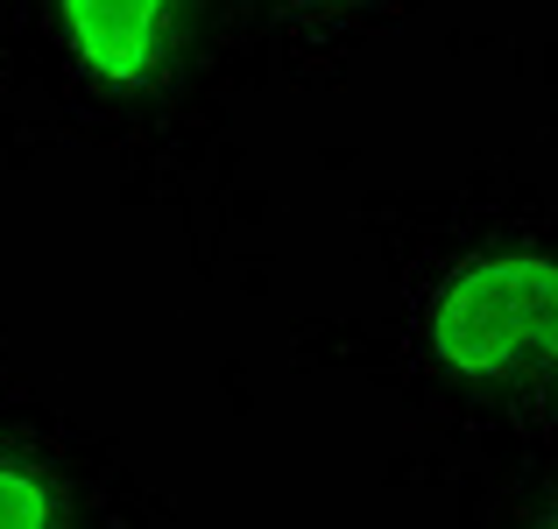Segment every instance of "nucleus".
<instances>
[{"label":"nucleus","instance_id":"obj_4","mask_svg":"<svg viewBox=\"0 0 558 529\" xmlns=\"http://www.w3.org/2000/svg\"><path fill=\"white\" fill-rule=\"evenodd\" d=\"M545 529H558V516H551V522H545Z\"/></svg>","mask_w":558,"mask_h":529},{"label":"nucleus","instance_id":"obj_3","mask_svg":"<svg viewBox=\"0 0 558 529\" xmlns=\"http://www.w3.org/2000/svg\"><path fill=\"white\" fill-rule=\"evenodd\" d=\"M50 522H57L50 488L22 466H0V529H50Z\"/></svg>","mask_w":558,"mask_h":529},{"label":"nucleus","instance_id":"obj_2","mask_svg":"<svg viewBox=\"0 0 558 529\" xmlns=\"http://www.w3.org/2000/svg\"><path fill=\"white\" fill-rule=\"evenodd\" d=\"M57 14H64V36L93 78L135 85L163 57L178 0H57Z\"/></svg>","mask_w":558,"mask_h":529},{"label":"nucleus","instance_id":"obj_1","mask_svg":"<svg viewBox=\"0 0 558 529\" xmlns=\"http://www.w3.org/2000/svg\"><path fill=\"white\" fill-rule=\"evenodd\" d=\"M432 353L466 381H558V261L481 255L432 297Z\"/></svg>","mask_w":558,"mask_h":529}]
</instances>
